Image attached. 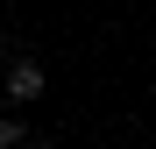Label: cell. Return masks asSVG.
Returning <instances> with one entry per match:
<instances>
[{"instance_id": "6da1fadb", "label": "cell", "mask_w": 156, "mask_h": 149, "mask_svg": "<svg viewBox=\"0 0 156 149\" xmlns=\"http://www.w3.org/2000/svg\"><path fill=\"white\" fill-rule=\"evenodd\" d=\"M0 85H7V99H14V107H29V99H43V92H50V78H43V64H36V57H14Z\"/></svg>"}, {"instance_id": "3957f363", "label": "cell", "mask_w": 156, "mask_h": 149, "mask_svg": "<svg viewBox=\"0 0 156 149\" xmlns=\"http://www.w3.org/2000/svg\"><path fill=\"white\" fill-rule=\"evenodd\" d=\"M0 64H14V57H7V36H0Z\"/></svg>"}, {"instance_id": "7a4b0ae2", "label": "cell", "mask_w": 156, "mask_h": 149, "mask_svg": "<svg viewBox=\"0 0 156 149\" xmlns=\"http://www.w3.org/2000/svg\"><path fill=\"white\" fill-rule=\"evenodd\" d=\"M0 149H36V128L14 121V114H0Z\"/></svg>"}]
</instances>
